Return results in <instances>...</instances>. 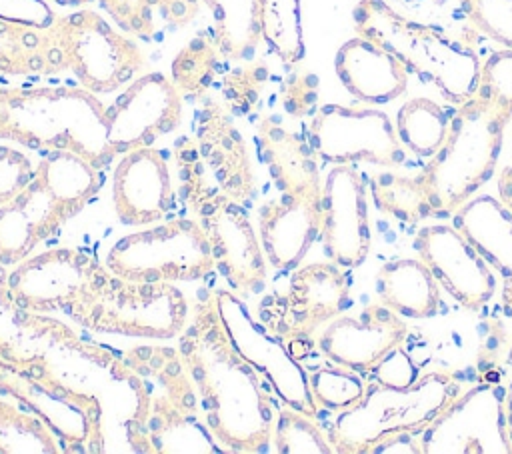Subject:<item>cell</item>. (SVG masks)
<instances>
[{"instance_id":"obj_1","label":"cell","mask_w":512,"mask_h":454,"mask_svg":"<svg viewBox=\"0 0 512 454\" xmlns=\"http://www.w3.org/2000/svg\"><path fill=\"white\" fill-rule=\"evenodd\" d=\"M178 350L198 390L202 420L228 452H262L272 440L276 404L270 382L234 346L210 294L192 308Z\"/></svg>"},{"instance_id":"obj_2","label":"cell","mask_w":512,"mask_h":454,"mask_svg":"<svg viewBox=\"0 0 512 454\" xmlns=\"http://www.w3.org/2000/svg\"><path fill=\"white\" fill-rule=\"evenodd\" d=\"M0 138L34 150L76 152L96 168L116 156L108 108L86 88L0 86Z\"/></svg>"},{"instance_id":"obj_3","label":"cell","mask_w":512,"mask_h":454,"mask_svg":"<svg viewBox=\"0 0 512 454\" xmlns=\"http://www.w3.org/2000/svg\"><path fill=\"white\" fill-rule=\"evenodd\" d=\"M512 104L482 80L472 98L458 104L440 150L416 174L436 214H454L492 178Z\"/></svg>"},{"instance_id":"obj_4","label":"cell","mask_w":512,"mask_h":454,"mask_svg":"<svg viewBox=\"0 0 512 454\" xmlns=\"http://www.w3.org/2000/svg\"><path fill=\"white\" fill-rule=\"evenodd\" d=\"M356 34L390 50L410 74L432 84L458 106L472 98L482 80V62L470 42L410 16L384 0H360L352 10Z\"/></svg>"},{"instance_id":"obj_5","label":"cell","mask_w":512,"mask_h":454,"mask_svg":"<svg viewBox=\"0 0 512 454\" xmlns=\"http://www.w3.org/2000/svg\"><path fill=\"white\" fill-rule=\"evenodd\" d=\"M100 188L98 168L76 152L50 150L32 180L0 206V264L16 266L76 216Z\"/></svg>"},{"instance_id":"obj_6","label":"cell","mask_w":512,"mask_h":454,"mask_svg":"<svg viewBox=\"0 0 512 454\" xmlns=\"http://www.w3.org/2000/svg\"><path fill=\"white\" fill-rule=\"evenodd\" d=\"M458 394V380L446 372H428L408 388L376 380L354 406L338 412L328 440L334 452H372L386 438L422 432Z\"/></svg>"},{"instance_id":"obj_7","label":"cell","mask_w":512,"mask_h":454,"mask_svg":"<svg viewBox=\"0 0 512 454\" xmlns=\"http://www.w3.org/2000/svg\"><path fill=\"white\" fill-rule=\"evenodd\" d=\"M66 314L92 332L168 340L184 330L188 300L172 282H134L104 268L92 294Z\"/></svg>"},{"instance_id":"obj_8","label":"cell","mask_w":512,"mask_h":454,"mask_svg":"<svg viewBox=\"0 0 512 454\" xmlns=\"http://www.w3.org/2000/svg\"><path fill=\"white\" fill-rule=\"evenodd\" d=\"M174 158L190 210L218 196L240 204L250 198L254 178L246 142L218 108L204 110L194 134L178 138Z\"/></svg>"},{"instance_id":"obj_9","label":"cell","mask_w":512,"mask_h":454,"mask_svg":"<svg viewBox=\"0 0 512 454\" xmlns=\"http://www.w3.org/2000/svg\"><path fill=\"white\" fill-rule=\"evenodd\" d=\"M106 268L134 282H192L214 270L210 242L190 218H174L122 236L106 254Z\"/></svg>"},{"instance_id":"obj_10","label":"cell","mask_w":512,"mask_h":454,"mask_svg":"<svg viewBox=\"0 0 512 454\" xmlns=\"http://www.w3.org/2000/svg\"><path fill=\"white\" fill-rule=\"evenodd\" d=\"M50 32L64 70L94 94L116 92L144 68L138 44L94 10L56 16Z\"/></svg>"},{"instance_id":"obj_11","label":"cell","mask_w":512,"mask_h":454,"mask_svg":"<svg viewBox=\"0 0 512 454\" xmlns=\"http://www.w3.org/2000/svg\"><path fill=\"white\" fill-rule=\"evenodd\" d=\"M422 454H512L506 388L486 382L458 394L422 432Z\"/></svg>"},{"instance_id":"obj_12","label":"cell","mask_w":512,"mask_h":454,"mask_svg":"<svg viewBox=\"0 0 512 454\" xmlns=\"http://www.w3.org/2000/svg\"><path fill=\"white\" fill-rule=\"evenodd\" d=\"M40 342L68 348L84 360L106 368L110 374L120 364V356L102 346L86 344L66 324L18 306L8 286V270L0 264V360L50 386L64 384L54 376L46 354L40 352Z\"/></svg>"},{"instance_id":"obj_13","label":"cell","mask_w":512,"mask_h":454,"mask_svg":"<svg viewBox=\"0 0 512 454\" xmlns=\"http://www.w3.org/2000/svg\"><path fill=\"white\" fill-rule=\"evenodd\" d=\"M350 302V282L342 266L314 262L292 272L280 296L260 304V320L288 350L300 344L318 326L334 320Z\"/></svg>"},{"instance_id":"obj_14","label":"cell","mask_w":512,"mask_h":454,"mask_svg":"<svg viewBox=\"0 0 512 454\" xmlns=\"http://www.w3.org/2000/svg\"><path fill=\"white\" fill-rule=\"evenodd\" d=\"M308 140L314 154L330 164L370 162L396 168L406 158L390 116L368 106L316 108L308 124Z\"/></svg>"},{"instance_id":"obj_15","label":"cell","mask_w":512,"mask_h":454,"mask_svg":"<svg viewBox=\"0 0 512 454\" xmlns=\"http://www.w3.org/2000/svg\"><path fill=\"white\" fill-rule=\"evenodd\" d=\"M102 272L104 266L78 248H50L18 262L8 286L24 310L68 312L92 294Z\"/></svg>"},{"instance_id":"obj_16","label":"cell","mask_w":512,"mask_h":454,"mask_svg":"<svg viewBox=\"0 0 512 454\" xmlns=\"http://www.w3.org/2000/svg\"><path fill=\"white\" fill-rule=\"evenodd\" d=\"M212 294L216 298V306L226 332L238 352L260 374L266 376L276 396L284 404L314 418L318 414V406L310 392L308 374L290 354L284 342L266 330V326L254 322L246 304L236 294L222 288L214 290Z\"/></svg>"},{"instance_id":"obj_17","label":"cell","mask_w":512,"mask_h":454,"mask_svg":"<svg viewBox=\"0 0 512 454\" xmlns=\"http://www.w3.org/2000/svg\"><path fill=\"white\" fill-rule=\"evenodd\" d=\"M192 212L210 242L214 268L232 290L258 292L266 282L264 250L242 204L218 196L194 206Z\"/></svg>"},{"instance_id":"obj_18","label":"cell","mask_w":512,"mask_h":454,"mask_svg":"<svg viewBox=\"0 0 512 454\" xmlns=\"http://www.w3.org/2000/svg\"><path fill=\"white\" fill-rule=\"evenodd\" d=\"M182 122V92L162 72L134 78L120 98L108 108V142L124 154L150 146L156 138L174 132Z\"/></svg>"},{"instance_id":"obj_19","label":"cell","mask_w":512,"mask_h":454,"mask_svg":"<svg viewBox=\"0 0 512 454\" xmlns=\"http://www.w3.org/2000/svg\"><path fill=\"white\" fill-rule=\"evenodd\" d=\"M414 244L420 260L460 306L476 312L494 296L496 278L490 264L456 226H424Z\"/></svg>"},{"instance_id":"obj_20","label":"cell","mask_w":512,"mask_h":454,"mask_svg":"<svg viewBox=\"0 0 512 454\" xmlns=\"http://www.w3.org/2000/svg\"><path fill=\"white\" fill-rule=\"evenodd\" d=\"M326 256L342 268H358L370 252L366 188L352 164H334L322 184V230Z\"/></svg>"},{"instance_id":"obj_21","label":"cell","mask_w":512,"mask_h":454,"mask_svg":"<svg viewBox=\"0 0 512 454\" xmlns=\"http://www.w3.org/2000/svg\"><path fill=\"white\" fill-rule=\"evenodd\" d=\"M322 230V186L284 190L258 210V238L276 270L302 262Z\"/></svg>"},{"instance_id":"obj_22","label":"cell","mask_w":512,"mask_h":454,"mask_svg":"<svg viewBox=\"0 0 512 454\" xmlns=\"http://www.w3.org/2000/svg\"><path fill=\"white\" fill-rule=\"evenodd\" d=\"M406 338V324L388 306L368 304L358 316H340L326 324L316 346L334 364L370 372Z\"/></svg>"},{"instance_id":"obj_23","label":"cell","mask_w":512,"mask_h":454,"mask_svg":"<svg viewBox=\"0 0 512 454\" xmlns=\"http://www.w3.org/2000/svg\"><path fill=\"white\" fill-rule=\"evenodd\" d=\"M112 204L128 226L154 224L172 210V178L162 152L140 146L122 154L112 174Z\"/></svg>"},{"instance_id":"obj_24","label":"cell","mask_w":512,"mask_h":454,"mask_svg":"<svg viewBox=\"0 0 512 454\" xmlns=\"http://www.w3.org/2000/svg\"><path fill=\"white\" fill-rule=\"evenodd\" d=\"M334 70L340 84L364 104H388L408 88L410 72L384 46L356 34L346 40L336 56Z\"/></svg>"},{"instance_id":"obj_25","label":"cell","mask_w":512,"mask_h":454,"mask_svg":"<svg viewBox=\"0 0 512 454\" xmlns=\"http://www.w3.org/2000/svg\"><path fill=\"white\" fill-rule=\"evenodd\" d=\"M480 256L496 268L502 306L512 316V214L494 196H474L454 212V224Z\"/></svg>"},{"instance_id":"obj_26","label":"cell","mask_w":512,"mask_h":454,"mask_svg":"<svg viewBox=\"0 0 512 454\" xmlns=\"http://www.w3.org/2000/svg\"><path fill=\"white\" fill-rule=\"evenodd\" d=\"M376 290L380 302L400 316L432 318L440 306L438 280L420 258L382 264L376 274Z\"/></svg>"},{"instance_id":"obj_27","label":"cell","mask_w":512,"mask_h":454,"mask_svg":"<svg viewBox=\"0 0 512 454\" xmlns=\"http://www.w3.org/2000/svg\"><path fill=\"white\" fill-rule=\"evenodd\" d=\"M64 72L50 26L38 28L0 18V78Z\"/></svg>"},{"instance_id":"obj_28","label":"cell","mask_w":512,"mask_h":454,"mask_svg":"<svg viewBox=\"0 0 512 454\" xmlns=\"http://www.w3.org/2000/svg\"><path fill=\"white\" fill-rule=\"evenodd\" d=\"M260 146L262 158L280 192L320 186L318 156L314 154L308 136L302 138L282 126L262 122Z\"/></svg>"},{"instance_id":"obj_29","label":"cell","mask_w":512,"mask_h":454,"mask_svg":"<svg viewBox=\"0 0 512 454\" xmlns=\"http://www.w3.org/2000/svg\"><path fill=\"white\" fill-rule=\"evenodd\" d=\"M200 0H100L104 12L120 30L140 38L160 36L190 24L198 14Z\"/></svg>"},{"instance_id":"obj_30","label":"cell","mask_w":512,"mask_h":454,"mask_svg":"<svg viewBox=\"0 0 512 454\" xmlns=\"http://www.w3.org/2000/svg\"><path fill=\"white\" fill-rule=\"evenodd\" d=\"M452 114L428 96L406 100L398 108L394 122L402 148L420 158L434 156L448 136Z\"/></svg>"},{"instance_id":"obj_31","label":"cell","mask_w":512,"mask_h":454,"mask_svg":"<svg viewBox=\"0 0 512 454\" xmlns=\"http://www.w3.org/2000/svg\"><path fill=\"white\" fill-rule=\"evenodd\" d=\"M214 18L218 52L228 60L248 58L262 40L258 0H202Z\"/></svg>"},{"instance_id":"obj_32","label":"cell","mask_w":512,"mask_h":454,"mask_svg":"<svg viewBox=\"0 0 512 454\" xmlns=\"http://www.w3.org/2000/svg\"><path fill=\"white\" fill-rule=\"evenodd\" d=\"M370 192L376 206L396 222L414 224L434 216V208L418 176L380 172L370 178Z\"/></svg>"},{"instance_id":"obj_33","label":"cell","mask_w":512,"mask_h":454,"mask_svg":"<svg viewBox=\"0 0 512 454\" xmlns=\"http://www.w3.org/2000/svg\"><path fill=\"white\" fill-rule=\"evenodd\" d=\"M8 452H62L56 434L18 400L0 392V454Z\"/></svg>"},{"instance_id":"obj_34","label":"cell","mask_w":512,"mask_h":454,"mask_svg":"<svg viewBox=\"0 0 512 454\" xmlns=\"http://www.w3.org/2000/svg\"><path fill=\"white\" fill-rule=\"evenodd\" d=\"M258 4L262 40L284 64H298L306 52L300 0H258Z\"/></svg>"},{"instance_id":"obj_35","label":"cell","mask_w":512,"mask_h":454,"mask_svg":"<svg viewBox=\"0 0 512 454\" xmlns=\"http://www.w3.org/2000/svg\"><path fill=\"white\" fill-rule=\"evenodd\" d=\"M274 450L280 454H332L328 436L312 420V416L284 404L276 410L272 430Z\"/></svg>"},{"instance_id":"obj_36","label":"cell","mask_w":512,"mask_h":454,"mask_svg":"<svg viewBox=\"0 0 512 454\" xmlns=\"http://www.w3.org/2000/svg\"><path fill=\"white\" fill-rule=\"evenodd\" d=\"M216 64V48L204 38H194L176 54L172 82L182 94H200L212 84Z\"/></svg>"},{"instance_id":"obj_37","label":"cell","mask_w":512,"mask_h":454,"mask_svg":"<svg viewBox=\"0 0 512 454\" xmlns=\"http://www.w3.org/2000/svg\"><path fill=\"white\" fill-rule=\"evenodd\" d=\"M384 2L404 16L438 26L466 42L468 38L478 34L472 28L460 0H384Z\"/></svg>"},{"instance_id":"obj_38","label":"cell","mask_w":512,"mask_h":454,"mask_svg":"<svg viewBox=\"0 0 512 454\" xmlns=\"http://www.w3.org/2000/svg\"><path fill=\"white\" fill-rule=\"evenodd\" d=\"M308 384L316 406L336 412L354 406L366 390L354 372L342 368H320L308 376Z\"/></svg>"},{"instance_id":"obj_39","label":"cell","mask_w":512,"mask_h":454,"mask_svg":"<svg viewBox=\"0 0 512 454\" xmlns=\"http://www.w3.org/2000/svg\"><path fill=\"white\" fill-rule=\"evenodd\" d=\"M464 12L478 34L512 50V0H464Z\"/></svg>"},{"instance_id":"obj_40","label":"cell","mask_w":512,"mask_h":454,"mask_svg":"<svg viewBox=\"0 0 512 454\" xmlns=\"http://www.w3.org/2000/svg\"><path fill=\"white\" fill-rule=\"evenodd\" d=\"M34 170L24 152L0 144V206L10 202L32 180Z\"/></svg>"},{"instance_id":"obj_41","label":"cell","mask_w":512,"mask_h":454,"mask_svg":"<svg viewBox=\"0 0 512 454\" xmlns=\"http://www.w3.org/2000/svg\"><path fill=\"white\" fill-rule=\"evenodd\" d=\"M374 374H376L378 382H382L386 386H394V388H408L418 380L416 364L400 346L390 350L374 366Z\"/></svg>"},{"instance_id":"obj_42","label":"cell","mask_w":512,"mask_h":454,"mask_svg":"<svg viewBox=\"0 0 512 454\" xmlns=\"http://www.w3.org/2000/svg\"><path fill=\"white\" fill-rule=\"evenodd\" d=\"M482 82L512 104V50H496L482 62Z\"/></svg>"},{"instance_id":"obj_43","label":"cell","mask_w":512,"mask_h":454,"mask_svg":"<svg viewBox=\"0 0 512 454\" xmlns=\"http://www.w3.org/2000/svg\"><path fill=\"white\" fill-rule=\"evenodd\" d=\"M58 14L46 0H0V18L48 28Z\"/></svg>"},{"instance_id":"obj_44","label":"cell","mask_w":512,"mask_h":454,"mask_svg":"<svg viewBox=\"0 0 512 454\" xmlns=\"http://www.w3.org/2000/svg\"><path fill=\"white\" fill-rule=\"evenodd\" d=\"M314 102H316V78L310 74L294 80L284 96L286 110L292 116H304L314 106Z\"/></svg>"},{"instance_id":"obj_45","label":"cell","mask_w":512,"mask_h":454,"mask_svg":"<svg viewBox=\"0 0 512 454\" xmlns=\"http://www.w3.org/2000/svg\"><path fill=\"white\" fill-rule=\"evenodd\" d=\"M496 184H498V198H500V202H502V204L510 210V214H512V164L504 166V168L498 172Z\"/></svg>"},{"instance_id":"obj_46","label":"cell","mask_w":512,"mask_h":454,"mask_svg":"<svg viewBox=\"0 0 512 454\" xmlns=\"http://www.w3.org/2000/svg\"><path fill=\"white\" fill-rule=\"evenodd\" d=\"M506 414H508V430H510V440H512V382L506 388Z\"/></svg>"},{"instance_id":"obj_47","label":"cell","mask_w":512,"mask_h":454,"mask_svg":"<svg viewBox=\"0 0 512 454\" xmlns=\"http://www.w3.org/2000/svg\"><path fill=\"white\" fill-rule=\"evenodd\" d=\"M508 364L512 366V346H510V350H508Z\"/></svg>"},{"instance_id":"obj_48","label":"cell","mask_w":512,"mask_h":454,"mask_svg":"<svg viewBox=\"0 0 512 454\" xmlns=\"http://www.w3.org/2000/svg\"><path fill=\"white\" fill-rule=\"evenodd\" d=\"M460 2H462V6H464V0H460Z\"/></svg>"}]
</instances>
